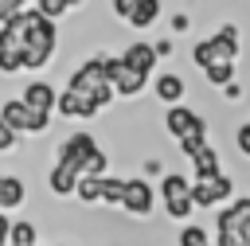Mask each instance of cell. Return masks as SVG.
Listing matches in <instances>:
<instances>
[{
  "label": "cell",
  "instance_id": "6da1fadb",
  "mask_svg": "<svg viewBox=\"0 0 250 246\" xmlns=\"http://www.w3.org/2000/svg\"><path fill=\"white\" fill-rule=\"evenodd\" d=\"M59 164L74 168L78 180H82V176H94V180L105 176V152L94 144L90 133H70V137L62 141V148H59Z\"/></svg>",
  "mask_w": 250,
  "mask_h": 246
},
{
  "label": "cell",
  "instance_id": "7a4b0ae2",
  "mask_svg": "<svg viewBox=\"0 0 250 246\" xmlns=\"http://www.w3.org/2000/svg\"><path fill=\"white\" fill-rule=\"evenodd\" d=\"M35 4L31 8H23L12 23H4L0 27V74H16L20 66H23V43H27V27L35 23Z\"/></svg>",
  "mask_w": 250,
  "mask_h": 246
},
{
  "label": "cell",
  "instance_id": "3957f363",
  "mask_svg": "<svg viewBox=\"0 0 250 246\" xmlns=\"http://www.w3.org/2000/svg\"><path fill=\"white\" fill-rule=\"evenodd\" d=\"M238 55V31L227 23V27H219L211 39H203V43H195V51H191V59L203 66V70H215L219 62H230Z\"/></svg>",
  "mask_w": 250,
  "mask_h": 246
},
{
  "label": "cell",
  "instance_id": "277c9868",
  "mask_svg": "<svg viewBox=\"0 0 250 246\" xmlns=\"http://www.w3.org/2000/svg\"><path fill=\"white\" fill-rule=\"evenodd\" d=\"M219 246H250V199L219 211Z\"/></svg>",
  "mask_w": 250,
  "mask_h": 246
},
{
  "label": "cell",
  "instance_id": "5b68a950",
  "mask_svg": "<svg viewBox=\"0 0 250 246\" xmlns=\"http://www.w3.org/2000/svg\"><path fill=\"white\" fill-rule=\"evenodd\" d=\"M55 51V23L35 16V23L27 27V43H23V66L27 70H39Z\"/></svg>",
  "mask_w": 250,
  "mask_h": 246
},
{
  "label": "cell",
  "instance_id": "8992f818",
  "mask_svg": "<svg viewBox=\"0 0 250 246\" xmlns=\"http://www.w3.org/2000/svg\"><path fill=\"white\" fill-rule=\"evenodd\" d=\"M0 121H4L12 133H43L51 117H43V113L27 109V105L16 98V102H4V105H0Z\"/></svg>",
  "mask_w": 250,
  "mask_h": 246
},
{
  "label": "cell",
  "instance_id": "52a82bcc",
  "mask_svg": "<svg viewBox=\"0 0 250 246\" xmlns=\"http://www.w3.org/2000/svg\"><path fill=\"white\" fill-rule=\"evenodd\" d=\"M219 199H230V180H191V203L195 207H215Z\"/></svg>",
  "mask_w": 250,
  "mask_h": 246
},
{
  "label": "cell",
  "instance_id": "ba28073f",
  "mask_svg": "<svg viewBox=\"0 0 250 246\" xmlns=\"http://www.w3.org/2000/svg\"><path fill=\"white\" fill-rule=\"evenodd\" d=\"M121 207L133 211V215H148V211L156 207V191H152L145 180H125V199H121Z\"/></svg>",
  "mask_w": 250,
  "mask_h": 246
},
{
  "label": "cell",
  "instance_id": "9c48e42d",
  "mask_svg": "<svg viewBox=\"0 0 250 246\" xmlns=\"http://www.w3.org/2000/svg\"><path fill=\"white\" fill-rule=\"evenodd\" d=\"M20 102H23L27 109L43 113V117H51V109H59V94H55V86H47V82H27V90H23Z\"/></svg>",
  "mask_w": 250,
  "mask_h": 246
},
{
  "label": "cell",
  "instance_id": "30bf717a",
  "mask_svg": "<svg viewBox=\"0 0 250 246\" xmlns=\"http://www.w3.org/2000/svg\"><path fill=\"white\" fill-rule=\"evenodd\" d=\"M121 62H125L129 70H137V74H152V66H156V47H152V43H133V47H125Z\"/></svg>",
  "mask_w": 250,
  "mask_h": 246
},
{
  "label": "cell",
  "instance_id": "8fae6325",
  "mask_svg": "<svg viewBox=\"0 0 250 246\" xmlns=\"http://www.w3.org/2000/svg\"><path fill=\"white\" fill-rule=\"evenodd\" d=\"M156 98L168 102V105H180V98H184V78H180V74H156Z\"/></svg>",
  "mask_w": 250,
  "mask_h": 246
},
{
  "label": "cell",
  "instance_id": "7c38bea8",
  "mask_svg": "<svg viewBox=\"0 0 250 246\" xmlns=\"http://www.w3.org/2000/svg\"><path fill=\"white\" fill-rule=\"evenodd\" d=\"M195 121H199V117H195L188 105H172V109L164 113V125H168V133H172V137H184Z\"/></svg>",
  "mask_w": 250,
  "mask_h": 246
},
{
  "label": "cell",
  "instance_id": "4fadbf2b",
  "mask_svg": "<svg viewBox=\"0 0 250 246\" xmlns=\"http://www.w3.org/2000/svg\"><path fill=\"white\" fill-rule=\"evenodd\" d=\"M191 164H195V180H219V176H223L219 152H215L211 144H207V148H203V152H199V156H195Z\"/></svg>",
  "mask_w": 250,
  "mask_h": 246
},
{
  "label": "cell",
  "instance_id": "5bb4252c",
  "mask_svg": "<svg viewBox=\"0 0 250 246\" xmlns=\"http://www.w3.org/2000/svg\"><path fill=\"white\" fill-rule=\"evenodd\" d=\"M47 184H51V191H55V195H70V191L78 187V172H74V168H66V164H55Z\"/></svg>",
  "mask_w": 250,
  "mask_h": 246
},
{
  "label": "cell",
  "instance_id": "9a60e30c",
  "mask_svg": "<svg viewBox=\"0 0 250 246\" xmlns=\"http://www.w3.org/2000/svg\"><path fill=\"white\" fill-rule=\"evenodd\" d=\"M74 191H78L82 203H105V176H98V180L94 176H82Z\"/></svg>",
  "mask_w": 250,
  "mask_h": 246
},
{
  "label": "cell",
  "instance_id": "2e32d148",
  "mask_svg": "<svg viewBox=\"0 0 250 246\" xmlns=\"http://www.w3.org/2000/svg\"><path fill=\"white\" fill-rule=\"evenodd\" d=\"M23 195H27L23 180H16V176H4V184H0V211H8V207H20V203H23Z\"/></svg>",
  "mask_w": 250,
  "mask_h": 246
},
{
  "label": "cell",
  "instance_id": "e0dca14e",
  "mask_svg": "<svg viewBox=\"0 0 250 246\" xmlns=\"http://www.w3.org/2000/svg\"><path fill=\"white\" fill-rule=\"evenodd\" d=\"M156 16H160V4H156V0H133L129 23H133V27H148V23H156Z\"/></svg>",
  "mask_w": 250,
  "mask_h": 246
},
{
  "label": "cell",
  "instance_id": "ac0fdd59",
  "mask_svg": "<svg viewBox=\"0 0 250 246\" xmlns=\"http://www.w3.org/2000/svg\"><path fill=\"white\" fill-rule=\"evenodd\" d=\"M203 148H207V141H203V121H195V125H191V129L180 137V152H184L188 160H195Z\"/></svg>",
  "mask_w": 250,
  "mask_h": 246
},
{
  "label": "cell",
  "instance_id": "d6986e66",
  "mask_svg": "<svg viewBox=\"0 0 250 246\" xmlns=\"http://www.w3.org/2000/svg\"><path fill=\"white\" fill-rule=\"evenodd\" d=\"M145 82H148V74H137V70H129V66H125V74L113 82V90H117L121 98H133V94H141V90H145Z\"/></svg>",
  "mask_w": 250,
  "mask_h": 246
},
{
  "label": "cell",
  "instance_id": "ffe728a7",
  "mask_svg": "<svg viewBox=\"0 0 250 246\" xmlns=\"http://www.w3.org/2000/svg\"><path fill=\"white\" fill-rule=\"evenodd\" d=\"M188 191H191L188 176H176V172H172V176L160 180V195H164V199H172V195H188Z\"/></svg>",
  "mask_w": 250,
  "mask_h": 246
},
{
  "label": "cell",
  "instance_id": "44dd1931",
  "mask_svg": "<svg viewBox=\"0 0 250 246\" xmlns=\"http://www.w3.org/2000/svg\"><path fill=\"white\" fill-rule=\"evenodd\" d=\"M8 246H35V226H31V223H12Z\"/></svg>",
  "mask_w": 250,
  "mask_h": 246
},
{
  "label": "cell",
  "instance_id": "7402d4cb",
  "mask_svg": "<svg viewBox=\"0 0 250 246\" xmlns=\"http://www.w3.org/2000/svg\"><path fill=\"white\" fill-rule=\"evenodd\" d=\"M180 246H211V242H207V230H203V226H191V223H188V226L180 230Z\"/></svg>",
  "mask_w": 250,
  "mask_h": 246
},
{
  "label": "cell",
  "instance_id": "603a6c76",
  "mask_svg": "<svg viewBox=\"0 0 250 246\" xmlns=\"http://www.w3.org/2000/svg\"><path fill=\"white\" fill-rule=\"evenodd\" d=\"M35 12H39L43 20H51V23H55V20L66 12V4H62V0H35Z\"/></svg>",
  "mask_w": 250,
  "mask_h": 246
},
{
  "label": "cell",
  "instance_id": "cb8c5ba5",
  "mask_svg": "<svg viewBox=\"0 0 250 246\" xmlns=\"http://www.w3.org/2000/svg\"><path fill=\"white\" fill-rule=\"evenodd\" d=\"M230 78H234V66L230 62H219L215 70H207V82H215V86H230Z\"/></svg>",
  "mask_w": 250,
  "mask_h": 246
},
{
  "label": "cell",
  "instance_id": "d4e9b609",
  "mask_svg": "<svg viewBox=\"0 0 250 246\" xmlns=\"http://www.w3.org/2000/svg\"><path fill=\"white\" fill-rule=\"evenodd\" d=\"M20 12H23V4H20V0H0V27H4V23H12Z\"/></svg>",
  "mask_w": 250,
  "mask_h": 246
},
{
  "label": "cell",
  "instance_id": "484cf974",
  "mask_svg": "<svg viewBox=\"0 0 250 246\" xmlns=\"http://www.w3.org/2000/svg\"><path fill=\"white\" fill-rule=\"evenodd\" d=\"M238 152H242V156H250V125H242V129H238Z\"/></svg>",
  "mask_w": 250,
  "mask_h": 246
},
{
  "label": "cell",
  "instance_id": "4316f807",
  "mask_svg": "<svg viewBox=\"0 0 250 246\" xmlns=\"http://www.w3.org/2000/svg\"><path fill=\"white\" fill-rule=\"evenodd\" d=\"M12 144H16V133H12L4 121H0V148H12Z\"/></svg>",
  "mask_w": 250,
  "mask_h": 246
},
{
  "label": "cell",
  "instance_id": "83f0119b",
  "mask_svg": "<svg viewBox=\"0 0 250 246\" xmlns=\"http://www.w3.org/2000/svg\"><path fill=\"white\" fill-rule=\"evenodd\" d=\"M8 238H12V223H8L4 211H0V246H8Z\"/></svg>",
  "mask_w": 250,
  "mask_h": 246
},
{
  "label": "cell",
  "instance_id": "f1b7e54d",
  "mask_svg": "<svg viewBox=\"0 0 250 246\" xmlns=\"http://www.w3.org/2000/svg\"><path fill=\"white\" fill-rule=\"evenodd\" d=\"M113 12H117V16H125V20H129V12H133V0H113Z\"/></svg>",
  "mask_w": 250,
  "mask_h": 246
},
{
  "label": "cell",
  "instance_id": "f546056e",
  "mask_svg": "<svg viewBox=\"0 0 250 246\" xmlns=\"http://www.w3.org/2000/svg\"><path fill=\"white\" fill-rule=\"evenodd\" d=\"M0 184H4V176H0Z\"/></svg>",
  "mask_w": 250,
  "mask_h": 246
},
{
  "label": "cell",
  "instance_id": "4dcf8cb0",
  "mask_svg": "<svg viewBox=\"0 0 250 246\" xmlns=\"http://www.w3.org/2000/svg\"><path fill=\"white\" fill-rule=\"evenodd\" d=\"M59 246H62V242H59Z\"/></svg>",
  "mask_w": 250,
  "mask_h": 246
}]
</instances>
